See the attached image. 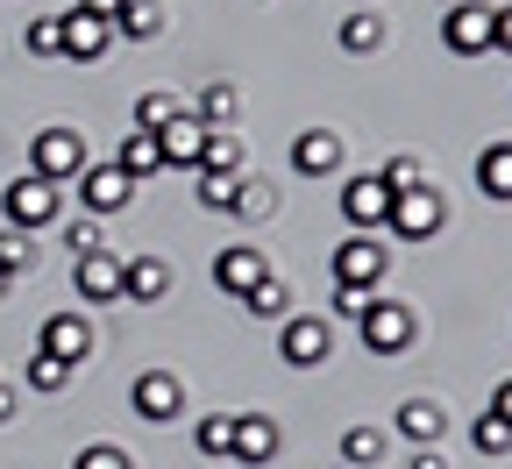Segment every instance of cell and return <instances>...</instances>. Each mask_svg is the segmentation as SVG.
Wrapping results in <instances>:
<instances>
[{
    "label": "cell",
    "mask_w": 512,
    "mask_h": 469,
    "mask_svg": "<svg viewBox=\"0 0 512 469\" xmlns=\"http://www.w3.org/2000/svg\"><path fill=\"white\" fill-rule=\"evenodd\" d=\"M29 171L50 178V185L79 178L86 171V136H79V128H43V136L29 143Z\"/></svg>",
    "instance_id": "cell-1"
},
{
    "label": "cell",
    "mask_w": 512,
    "mask_h": 469,
    "mask_svg": "<svg viewBox=\"0 0 512 469\" xmlns=\"http://www.w3.org/2000/svg\"><path fill=\"white\" fill-rule=\"evenodd\" d=\"M0 214H8V228H22V235H36V228H50L57 221V185L50 178H15L8 192H0Z\"/></svg>",
    "instance_id": "cell-2"
},
{
    "label": "cell",
    "mask_w": 512,
    "mask_h": 469,
    "mask_svg": "<svg viewBox=\"0 0 512 469\" xmlns=\"http://www.w3.org/2000/svg\"><path fill=\"white\" fill-rule=\"evenodd\" d=\"M356 327H363V349H377V356H399V349L413 342V327H420V320H413V306H406V299H370Z\"/></svg>",
    "instance_id": "cell-3"
},
{
    "label": "cell",
    "mask_w": 512,
    "mask_h": 469,
    "mask_svg": "<svg viewBox=\"0 0 512 469\" xmlns=\"http://www.w3.org/2000/svg\"><path fill=\"white\" fill-rule=\"evenodd\" d=\"M441 221H448V207H441V192H427V185L392 192V214H384V228H392L399 242H427Z\"/></svg>",
    "instance_id": "cell-4"
},
{
    "label": "cell",
    "mask_w": 512,
    "mask_h": 469,
    "mask_svg": "<svg viewBox=\"0 0 512 469\" xmlns=\"http://www.w3.org/2000/svg\"><path fill=\"white\" fill-rule=\"evenodd\" d=\"M491 22H498V8H484V0H456V8L441 15V43L456 57H484L491 50Z\"/></svg>",
    "instance_id": "cell-5"
},
{
    "label": "cell",
    "mask_w": 512,
    "mask_h": 469,
    "mask_svg": "<svg viewBox=\"0 0 512 469\" xmlns=\"http://www.w3.org/2000/svg\"><path fill=\"white\" fill-rule=\"evenodd\" d=\"M79 199H86L93 221H107V214H121L128 199H136V178H128L121 164H86L79 171Z\"/></svg>",
    "instance_id": "cell-6"
},
{
    "label": "cell",
    "mask_w": 512,
    "mask_h": 469,
    "mask_svg": "<svg viewBox=\"0 0 512 469\" xmlns=\"http://www.w3.org/2000/svg\"><path fill=\"white\" fill-rule=\"evenodd\" d=\"M278 356H285L292 370L328 363V320H313V313H285V327H278Z\"/></svg>",
    "instance_id": "cell-7"
},
{
    "label": "cell",
    "mask_w": 512,
    "mask_h": 469,
    "mask_svg": "<svg viewBox=\"0 0 512 469\" xmlns=\"http://www.w3.org/2000/svg\"><path fill=\"white\" fill-rule=\"evenodd\" d=\"M384 214H392L384 178H349V185H342V221H349V235H377Z\"/></svg>",
    "instance_id": "cell-8"
},
{
    "label": "cell",
    "mask_w": 512,
    "mask_h": 469,
    "mask_svg": "<svg viewBox=\"0 0 512 469\" xmlns=\"http://www.w3.org/2000/svg\"><path fill=\"white\" fill-rule=\"evenodd\" d=\"M128 406H136V420L164 427V420H178V406H185V384H178L171 370H143L136 391H128Z\"/></svg>",
    "instance_id": "cell-9"
},
{
    "label": "cell",
    "mask_w": 512,
    "mask_h": 469,
    "mask_svg": "<svg viewBox=\"0 0 512 469\" xmlns=\"http://www.w3.org/2000/svg\"><path fill=\"white\" fill-rule=\"evenodd\" d=\"M384 263H392V256H384V242H377V235H349V242L335 249V285L370 292V285L384 278Z\"/></svg>",
    "instance_id": "cell-10"
},
{
    "label": "cell",
    "mask_w": 512,
    "mask_h": 469,
    "mask_svg": "<svg viewBox=\"0 0 512 469\" xmlns=\"http://www.w3.org/2000/svg\"><path fill=\"white\" fill-rule=\"evenodd\" d=\"M264 278H271V263H264V249H249V242L214 256V285H221L228 299H249L256 285H264Z\"/></svg>",
    "instance_id": "cell-11"
},
{
    "label": "cell",
    "mask_w": 512,
    "mask_h": 469,
    "mask_svg": "<svg viewBox=\"0 0 512 469\" xmlns=\"http://www.w3.org/2000/svg\"><path fill=\"white\" fill-rule=\"evenodd\" d=\"M72 285H79L86 306H114V299H121V256H107V249L79 256V263H72Z\"/></svg>",
    "instance_id": "cell-12"
},
{
    "label": "cell",
    "mask_w": 512,
    "mask_h": 469,
    "mask_svg": "<svg viewBox=\"0 0 512 469\" xmlns=\"http://www.w3.org/2000/svg\"><path fill=\"white\" fill-rule=\"evenodd\" d=\"M157 150H164V171H200V150H207V128L192 121V114H171L164 128H157Z\"/></svg>",
    "instance_id": "cell-13"
},
{
    "label": "cell",
    "mask_w": 512,
    "mask_h": 469,
    "mask_svg": "<svg viewBox=\"0 0 512 469\" xmlns=\"http://www.w3.org/2000/svg\"><path fill=\"white\" fill-rule=\"evenodd\" d=\"M57 22H64V57H79V64L107 57V43H114V22H100V15H86V8H64Z\"/></svg>",
    "instance_id": "cell-14"
},
{
    "label": "cell",
    "mask_w": 512,
    "mask_h": 469,
    "mask_svg": "<svg viewBox=\"0 0 512 469\" xmlns=\"http://www.w3.org/2000/svg\"><path fill=\"white\" fill-rule=\"evenodd\" d=\"M36 349H50V356H64V363H86V356H93V327H86V313H50Z\"/></svg>",
    "instance_id": "cell-15"
},
{
    "label": "cell",
    "mask_w": 512,
    "mask_h": 469,
    "mask_svg": "<svg viewBox=\"0 0 512 469\" xmlns=\"http://www.w3.org/2000/svg\"><path fill=\"white\" fill-rule=\"evenodd\" d=\"M171 292V271H164V256H128L121 263V299H136V306H157Z\"/></svg>",
    "instance_id": "cell-16"
},
{
    "label": "cell",
    "mask_w": 512,
    "mask_h": 469,
    "mask_svg": "<svg viewBox=\"0 0 512 469\" xmlns=\"http://www.w3.org/2000/svg\"><path fill=\"white\" fill-rule=\"evenodd\" d=\"M342 164V136H335V128H306V136L292 143V171L299 178H328Z\"/></svg>",
    "instance_id": "cell-17"
},
{
    "label": "cell",
    "mask_w": 512,
    "mask_h": 469,
    "mask_svg": "<svg viewBox=\"0 0 512 469\" xmlns=\"http://www.w3.org/2000/svg\"><path fill=\"white\" fill-rule=\"evenodd\" d=\"M228 455L249 462V469H256V462H271V455H278V427H271L264 413H249V420L235 413V448H228Z\"/></svg>",
    "instance_id": "cell-18"
},
{
    "label": "cell",
    "mask_w": 512,
    "mask_h": 469,
    "mask_svg": "<svg viewBox=\"0 0 512 469\" xmlns=\"http://www.w3.org/2000/svg\"><path fill=\"white\" fill-rule=\"evenodd\" d=\"M114 164H121L128 178L143 185V178H157V171H164V150H157V136H143V128H128V136H121V157H114Z\"/></svg>",
    "instance_id": "cell-19"
},
{
    "label": "cell",
    "mask_w": 512,
    "mask_h": 469,
    "mask_svg": "<svg viewBox=\"0 0 512 469\" xmlns=\"http://www.w3.org/2000/svg\"><path fill=\"white\" fill-rule=\"evenodd\" d=\"M399 434L413 448H434L441 441V406H434V398H406V406H399Z\"/></svg>",
    "instance_id": "cell-20"
},
{
    "label": "cell",
    "mask_w": 512,
    "mask_h": 469,
    "mask_svg": "<svg viewBox=\"0 0 512 469\" xmlns=\"http://www.w3.org/2000/svg\"><path fill=\"white\" fill-rule=\"evenodd\" d=\"M477 192L484 199H512V143H491L477 157Z\"/></svg>",
    "instance_id": "cell-21"
},
{
    "label": "cell",
    "mask_w": 512,
    "mask_h": 469,
    "mask_svg": "<svg viewBox=\"0 0 512 469\" xmlns=\"http://www.w3.org/2000/svg\"><path fill=\"white\" fill-rule=\"evenodd\" d=\"M22 377H29V391H43V398H57L64 384H72V377H79V363H64V356H50V349H36Z\"/></svg>",
    "instance_id": "cell-22"
},
{
    "label": "cell",
    "mask_w": 512,
    "mask_h": 469,
    "mask_svg": "<svg viewBox=\"0 0 512 469\" xmlns=\"http://www.w3.org/2000/svg\"><path fill=\"white\" fill-rule=\"evenodd\" d=\"M192 185H200V207L207 214H235V192H242L235 171H192Z\"/></svg>",
    "instance_id": "cell-23"
},
{
    "label": "cell",
    "mask_w": 512,
    "mask_h": 469,
    "mask_svg": "<svg viewBox=\"0 0 512 469\" xmlns=\"http://www.w3.org/2000/svg\"><path fill=\"white\" fill-rule=\"evenodd\" d=\"M377 43H384V22H377L370 8H349V22H342V50H349V57H370Z\"/></svg>",
    "instance_id": "cell-24"
},
{
    "label": "cell",
    "mask_w": 512,
    "mask_h": 469,
    "mask_svg": "<svg viewBox=\"0 0 512 469\" xmlns=\"http://www.w3.org/2000/svg\"><path fill=\"white\" fill-rule=\"evenodd\" d=\"M164 29V15L150 8V0H121V15H114V36H136V43H150Z\"/></svg>",
    "instance_id": "cell-25"
},
{
    "label": "cell",
    "mask_w": 512,
    "mask_h": 469,
    "mask_svg": "<svg viewBox=\"0 0 512 469\" xmlns=\"http://www.w3.org/2000/svg\"><path fill=\"white\" fill-rule=\"evenodd\" d=\"M29 263H36V235L8 228V235H0V278H22Z\"/></svg>",
    "instance_id": "cell-26"
},
{
    "label": "cell",
    "mask_w": 512,
    "mask_h": 469,
    "mask_svg": "<svg viewBox=\"0 0 512 469\" xmlns=\"http://www.w3.org/2000/svg\"><path fill=\"white\" fill-rule=\"evenodd\" d=\"M200 128H221V121H235V86H207L200 93V107H185Z\"/></svg>",
    "instance_id": "cell-27"
},
{
    "label": "cell",
    "mask_w": 512,
    "mask_h": 469,
    "mask_svg": "<svg viewBox=\"0 0 512 469\" xmlns=\"http://www.w3.org/2000/svg\"><path fill=\"white\" fill-rule=\"evenodd\" d=\"M192 441H200V455H228L235 448V413H207L192 427Z\"/></svg>",
    "instance_id": "cell-28"
},
{
    "label": "cell",
    "mask_w": 512,
    "mask_h": 469,
    "mask_svg": "<svg viewBox=\"0 0 512 469\" xmlns=\"http://www.w3.org/2000/svg\"><path fill=\"white\" fill-rule=\"evenodd\" d=\"M242 306H249L256 320H285V313H292V292H285L278 278H264V285H256V292L242 299Z\"/></svg>",
    "instance_id": "cell-29"
},
{
    "label": "cell",
    "mask_w": 512,
    "mask_h": 469,
    "mask_svg": "<svg viewBox=\"0 0 512 469\" xmlns=\"http://www.w3.org/2000/svg\"><path fill=\"white\" fill-rule=\"evenodd\" d=\"M377 455H384V434H377V427H349V434H342V462L370 469Z\"/></svg>",
    "instance_id": "cell-30"
},
{
    "label": "cell",
    "mask_w": 512,
    "mask_h": 469,
    "mask_svg": "<svg viewBox=\"0 0 512 469\" xmlns=\"http://www.w3.org/2000/svg\"><path fill=\"white\" fill-rule=\"evenodd\" d=\"M171 114H185L171 93H143V100H136V128H143V136H157V128H164Z\"/></svg>",
    "instance_id": "cell-31"
},
{
    "label": "cell",
    "mask_w": 512,
    "mask_h": 469,
    "mask_svg": "<svg viewBox=\"0 0 512 469\" xmlns=\"http://www.w3.org/2000/svg\"><path fill=\"white\" fill-rule=\"evenodd\" d=\"M242 164V143L221 136V128H207V150H200V171H235Z\"/></svg>",
    "instance_id": "cell-32"
},
{
    "label": "cell",
    "mask_w": 512,
    "mask_h": 469,
    "mask_svg": "<svg viewBox=\"0 0 512 469\" xmlns=\"http://www.w3.org/2000/svg\"><path fill=\"white\" fill-rule=\"evenodd\" d=\"M22 43H29V50H36V57H64V22H57V15H36V22H29V36H22Z\"/></svg>",
    "instance_id": "cell-33"
},
{
    "label": "cell",
    "mask_w": 512,
    "mask_h": 469,
    "mask_svg": "<svg viewBox=\"0 0 512 469\" xmlns=\"http://www.w3.org/2000/svg\"><path fill=\"white\" fill-rule=\"evenodd\" d=\"M477 455H512V420L484 413V420H477Z\"/></svg>",
    "instance_id": "cell-34"
},
{
    "label": "cell",
    "mask_w": 512,
    "mask_h": 469,
    "mask_svg": "<svg viewBox=\"0 0 512 469\" xmlns=\"http://www.w3.org/2000/svg\"><path fill=\"white\" fill-rule=\"evenodd\" d=\"M413 185H427L420 157H392V164H384V192H413Z\"/></svg>",
    "instance_id": "cell-35"
},
{
    "label": "cell",
    "mask_w": 512,
    "mask_h": 469,
    "mask_svg": "<svg viewBox=\"0 0 512 469\" xmlns=\"http://www.w3.org/2000/svg\"><path fill=\"white\" fill-rule=\"evenodd\" d=\"M72 469H136V462H128L114 441H93V448H79V462Z\"/></svg>",
    "instance_id": "cell-36"
},
{
    "label": "cell",
    "mask_w": 512,
    "mask_h": 469,
    "mask_svg": "<svg viewBox=\"0 0 512 469\" xmlns=\"http://www.w3.org/2000/svg\"><path fill=\"white\" fill-rule=\"evenodd\" d=\"M64 249H72V263L93 256V249H107V242H100V221H72V228H64Z\"/></svg>",
    "instance_id": "cell-37"
},
{
    "label": "cell",
    "mask_w": 512,
    "mask_h": 469,
    "mask_svg": "<svg viewBox=\"0 0 512 469\" xmlns=\"http://www.w3.org/2000/svg\"><path fill=\"white\" fill-rule=\"evenodd\" d=\"M235 214H242V221H249V214H271V192L256 185V178H249V185L235 192Z\"/></svg>",
    "instance_id": "cell-38"
},
{
    "label": "cell",
    "mask_w": 512,
    "mask_h": 469,
    "mask_svg": "<svg viewBox=\"0 0 512 469\" xmlns=\"http://www.w3.org/2000/svg\"><path fill=\"white\" fill-rule=\"evenodd\" d=\"M377 292H356V285H335V313L342 320H363V306H370Z\"/></svg>",
    "instance_id": "cell-39"
},
{
    "label": "cell",
    "mask_w": 512,
    "mask_h": 469,
    "mask_svg": "<svg viewBox=\"0 0 512 469\" xmlns=\"http://www.w3.org/2000/svg\"><path fill=\"white\" fill-rule=\"evenodd\" d=\"M491 50L512 57V8H498V22H491Z\"/></svg>",
    "instance_id": "cell-40"
},
{
    "label": "cell",
    "mask_w": 512,
    "mask_h": 469,
    "mask_svg": "<svg viewBox=\"0 0 512 469\" xmlns=\"http://www.w3.org/2000/svg\"><path fill=\"white\" fill-rule=\"evenodd\" d=\"M79 8H86V15H100V22H114V15H121V0H79Z\"/></svg>",
    "instance_id": "cell-41"
},
{
    "label": "cell",
    "mask_w": 512,
    "mask_h": 469,
    "mask_svg": "<svg viewBox=\"0 0 512 469\" xmlns=\"http://www.w3.org/2000/svg\"><path fill=\"white\" fill-rule=\"evenodd\" d=\"M491 413H498V420H512V377L498 384V398H491Z\"/></svg>",
    "instance_id": "cell-42"
},
{
    "label": "cell",
    "mask_w": 512,
    "mask_h": 469,
    "mask_svg": "<svg viewBox=\"0 0 512 469\" xmlns=\"http://www.w3.org/2000/svg\"><path fill=\"white\" fill-rule=\"evenodd\" d=\"M8 420H15V391H8V384H0V427H8Z\"/></svg>",
    "instance_id": "cell-43"
},
{
    "label": "cell",
    "mask_w": 512,
    "mask_h": 469,
    "mask_svg": "<svg viewBox=\"0 0 512 469\" xmlns=\"http://www.w3.org/2000/svg\"><path fill=\"white\" fill-rule=\"evenodd\" d=\"M413 469H441V455L434 448H413Z\"/></svg>",
    "instance_id": "cell-44"
},
{
    "label": "cell",
    "mask_w": 512,
    "mask_h": 469,
    "mask_svg": "<svg viewBox=\"0 0 512 469\" xmlns=\"http://www.w3.org/2000/svg\"><path fill=\"white\" fill-rule=\"evenodd\" d=\"M8 285H15V278H0V299H8Z\"/></svg>",
    "instance_id": "cell-45"
},
{
    "label": "cell",
    "mask_w": 512,
    "mask_h": 469,
    "mask_svg": "<svg viewBox=\"0 0 512 469\" xmlns=\"http://www.w3.org/2000/svg\"><path fill=\"white\" fill-rule=\"evenodd\" d=\"M349 8H370V0H349Z\"/></svg>",
    "instance_id": "cell-46"
},
{
    "label": "cell",
    "mask_w": 512,
    "mask_h": 469,
    "mask_svg": "<svg viewBox=\"0 0 512 469\" xmlns=\"http://www.w3.org/2000/svg\"><path fill=\"white\" fill-rule=\"evenodd\" d=\"M448 8H456V0H448Z\"/></svg>",
    "instance_id": "cell-47"
}]
</instances>
